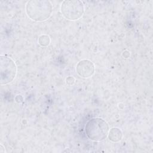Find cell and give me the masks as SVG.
Instances as JSON below:
<instances>
[{
	"label": "cell",
	"instance_id": "obj_1",
	"mask_svg": "<svg viewBox=\"0 0 153 153\" xmlns=\"http://www.w3.org/2000/svg\"><path fill=\"white\" fill-rule=\"evenodd\" d=\"M52 5L48 1H30L26 5L28 17L37 22L48 19L52 13Z\"/></svg>",
	"mask_w": 153,
	"mask_h": 153
},
{
	"label": "cell",
	"instance_id": "obj_2",
	"mask_svg": "<svg viewBox=\"0 0 153 153\" xmlns=\"http://www.w3.org/2000/svg\"><path fill=\"white\" fill-rule=\"evenodd\" d=\"M109 131L108 123L100 118L90 120L85 126V133L87 137L94 141H102L106 139Z\"/></svg>",
	"mask_w": 153,
	"mask_h": 153
},
{
	"label": "cell",
	"instance_id": "obj_3",
	"mask_svg": "<svg viewBox=\"0 0 153 153\" xmlns=\"http://www.w3.org/2000/svg\"><path fill=\"white\" fill-rule=\"evenodd\" d=\"M0 84L6 85L14 80L17 74V67L10 57L1 55L0 57Z\"/></svg>",
	"mask_w": 153,
	"mask_h": 153
},
{
	"label": "cell",
	"instance_id": "obj_4",
	"mask_svg": "<svg viewBox=\"0 0 153 153\" xmlns=\"http://www.w3.org/2000/svg\"><path fill=\"white\" fill-rule=\"evenodd\" d=\"M61 12L68 20H78L84 12V5L80 1H65L61 5Z\"/></svg>",
	"mask_w": 153,
	"mask_h": 153
},
{
	"label": "cell",
	"instance_id": "obj_5",
	"mask_svg": "<svg viewBox=\"0 0 153 153\" xmlns=\"http://www.w3.org/2000/svg\"><path fill=\"white\" fill-rule=\"evenodd\" d=\"M76 70L80 76L82 78H89L94 72V65L89 60H82L76 65Z\"/></svg>",
	"mask_w": 153,
	"mask_h": 153
},
{
	"label": "cell",
	"instance_id": "obj_6",
	"mask_svg": "<svg viewBox=\"0 0 153 153\" xmlns=\"http://www.w3.org/2000/svg\"><path fill=\"white\" fill-rule=\"evenodd\" d=\"M108 137L110 140L114 142H117L121 140L123 137V133L118 128H112L108 133Z\"/></svg>",
	"mask_w": 153,
	"mask_h": 153
},
{
	"label": "cell",
	"instance_id": "obj_7",
	"mask_svg": "<svg viewBox=\"0 0 153 153\" xmlns=\"http://www.w3.org/2000/svg\"><path fill=\"white\" fill-rule=\"evenodd\" d=\"M38 42L41 46L45 47V46H47L49 44L50 42V39L48 35H42L39 37Z\"/></svg>",
	"mask_w": 153,
	"mask_h": 153
}]
</instances>
